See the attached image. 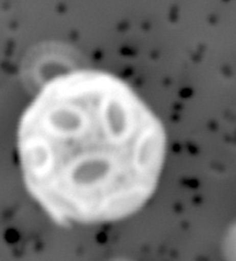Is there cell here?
Segmentation results:
<instances>
[{
    "label": "cell",
    "instance_id": "6da1fadb",
    "mask_svg": "<svg viewBox=\"0 0 236 261\" xmlns=\"http://www.w3.org/2000/svg\"><path fill=\"white\" fill-rule=\"evenodd\" d=\"M166 146L164 125L134 89L95 69L50 80L17 130L26 187L61 226L138 212L156 191Z\"/></svg>",
    "mask_w": 236,
    "mask_h": 261
}]
</instances>
